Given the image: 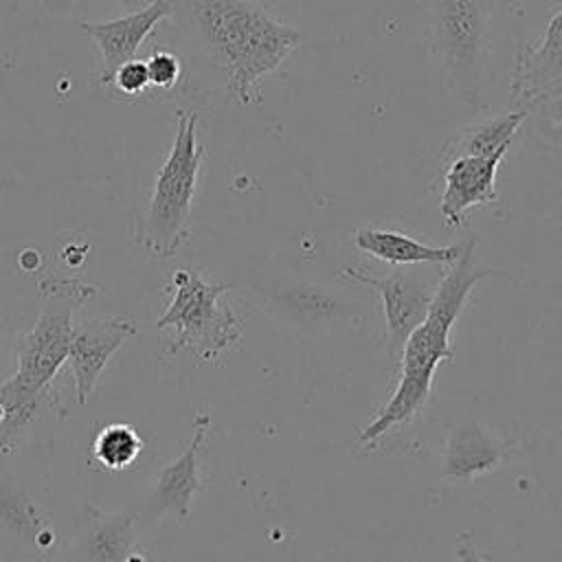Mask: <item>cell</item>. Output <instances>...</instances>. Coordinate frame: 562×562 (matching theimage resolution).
<instances>
[{"instance_id":"obj_1","label":"cell","mask_w":562,"mask_h":562,"mask_svg":"<svg viewBox=\"0 0 562 562\" xmlns=\"http://www.w3.org/2000/svg\"><path fill=\"white\" fill-rule=\"evenodd\" d=\"M176 29L226 81L233 101H261L259 81L301 44V31L274 18L261 0H169Z\"/></svg>"},{"instance_id":"obj_2","label":"cell","mask_w":562,"mask_h":562,"mask_svg":"<svg viewBox=\"0 0 562 562\" xmlns=\"http://www.w3.org/2000/svg\"><path fill=\"white\" fill-rule=\"evenodd\" d=\"M474 239H468L463 252L450 270L441 274L424 321L408 334L400 353V380L386 404L362 428L358 441L375 443L386 432L413 422L426 406L432 389L435 371L441 362L452 360L450 331L459 318L472 288L501 270L474 266Z\"/></svg>"},{"instance_id":"obj_3","label":"cell","mask_w":562,"mask_h":562,"mask_svg":"<svg viewBox=\"0 0 562 562\" xmlns=\"http://www.w3.org/2000/svg\"><path fill=\"white\" fill-rule=\"evenodd\" d=\"M204 156L206 147L198 140V112L176 110V134L138 222V246L145 255L165 261L187 244Z\"/></svg>"},{"instance_id":"obj_4","label":"cell","mask_w":562,"mask_h":562,"mask_svg":"<svg viewBox=\"0 0 562 562\" xmlns=\"http://www.w3.org/2000/svg\"><path fill=\"white\" fill-rule=\"evenodd\" d=\"M490 37V0H432V55L443 94L479 103Z\"/></svg>"},{"instance_id":"obj_5","label":"cell","mask_w":562,"mask_h":562,"mask_svg":"<svg viewBox=\"0 0 562 562\" xmlns=\"http://www.w3.org/2000/svg\"><path fill=\"white\" fill-rule=\"evenodd\" d=\"M171 301L156 321L158 329L173 327L169 353L191 351L202 362H213L241 338V323L231 307L220 305L231 283H209L195 270L180 268L171 277Z\"/></svg>"},{"instance_id":"obj_6","label":"cell","mask_w":562,"mask_h":562,"mask_svg":"<svg viewBox=\"0 0 562 562\" xmlns=\"http://www.w3.org/2000/svg\"><path fill=\"white\" fill-rule=\"evenodd\" d=\"M37 292L42 299L40 316L18 342V371L11 378L22 389L44 395L68 360L75 312L97 294V288L79 279L46 277L37 281Z\"/></svg>"},{"instance_id":"obj_7","label":"cell","mask_w":562,"mask_h":562,"mask_svg":"<svg viewBox=\"0 0 562 562\" xmlns=\"http://www.w3.org/2000/svg\"><path fill=\"white\" fill-rule=\"evenodd\" d=\"M562 97V7L549 18L542 35L522 46L509 79V108L529 112Z\"/></svg>"},{"instance_id":"obj_8","label":"cell","mask_w":562,"mask_h":562,"mask_svg":"<svg viewBox=\"0 0 562 562\" xmlns=\"http://www.w3.org/2000/svg\"><path fill=\"white\" fill-rule=\"evenodd\" d=\"M138 331V318L101 316L75 327L68 349V364L75 378L77 404H86L112 353Z\"/></svg>"},{"instance_id":"obj_9","label":"cell","mask_w":562,"mask_h":562,"mask_svg":"<svg viewBox=\"0 0 562 562\" xmlns=\"http://www.w3.org/2000/svg\"><path fill=\"white\" fill-rule=\"evenodd\" d=\"M342 277L356 281V283H364L380 294L382 312H384V321H386L389 356L393 358L395 353H400L408 334L424 321L435 290H428L426 283H422L404 272H391L386 277H371L360 270L345 268Z\"/></svg>"},{"instance_id":"obj_10","label":"cell","mask_w":562,"mask_h":562,"mask_svg":"<svg viewBox=\"0 0 562 562\" xmlns=\"http://www.w3.org/2000/svg\"><path fill=\"white\" fill-rule=\"evenodd\" d=\"M505 151L492 156H457L446 160L443 191L439 213L446 226H461L474 206H487L498 200L496 176Z\"/></svg>"},{"instance_id":"obj_11","label":"cell","mask_w":562,"mask_h":562,"mask_svg":"<svg viewBox=\"0 0 562 562\" xmlns=\"http://www.w3.org/2000/svg\"><path fill=\"white\" fill-rule=\"evenodd\" d=\"M171 15L169 0H149L143 9L130 11L123 18L103 22H79V31L88 35L101 55L99 81H103L116 66L138 55V48L154 33V29Z\"/></svg>"},{"instance_id":"obj_12","label":"cell","mask_w":562,"mask_h":562,"mask_svg":"<svg viewBox=\"0 0 562 562\" xmlns=\"http://www.w3.org/2000/svg\"><path fill=\"white\" fill-rule=\"evenodd\" d=\"M209 428H211V415L200 413L195 417L193 435H191V441H189L187 450L176 461L167 463L158 472L156 487H154V492L149 496V503H147L149 516L171 512L180 522L189 520L193 494L202 487L200 476H198V470H200L198 459H200V450L204 446Z\"/></svg>"},{"instance_id":"obj_13","label":"cell","mask_w":562,"mask_h":562,"mask_svg":"<svg viewBox=\"0 0 562 562\" xmlns=\"http://www.w3.org/2000/svg\"><path fill=\"white\" fill-rule=\"evenodd\" d=\"M353 241L362 252L393 266H415V263L450 266L459 259L465 246V244L428 246L406 233L386 231V228H360L356 231Z\"/></svg>"},{"instance_id":"obj_14","label":"cell","mask_w":562,"mask_h":562,"mask_svg":"<svg viewBox=\"0 0 562 562\" xmlns=\"http://www.w3.org/2000/svg\"><path fill=\"white\" fill-rule=\"evenodd\" d=\"M503 459L498 441H494L474 419L454 426L446 441L443 476L450 481H474L479 474L494 470Z\"/></svg>"},{"instance_id":"obj_15","label":"cell","mask_w":562,"mask_h":562,"mask_svg":"<svg viewBox=\"0 0 562 562\" xmlns=\"http://www.w3.org/2000/svg\"><path fill=\"white\" fill-rule=\"evenodd\" d=\"M527 112L522 110H507L503 114L490 116L481 123L463 127L448 145H446V158L457 156H492L509 149L516 132L520 130Z\"/></svg>"},{"instance_id":"obj_16","label":"cell","mask_w":562,"mask_h":562,"mask_svg":"<svg viewBox=\"0 0 562 562\" xmlns=\"http://www.w3.org/2000/svg\"><path fill=\"white\" fill-rule=\"evenodd\" d=\"M90 562H130L134 555L132 514L97 518L86 538Z\"/></svg>"},{"instance_id":"obj_17","label":"cell","mask_w":562,"mask_h":562,"mask_svg":"<svg viewBox=\"0 0 562 562\" xmlns=\"http://www.w3.org/2000/svg\"><path fill=\"white\" fill-rule=\"evenodd\" d=\"M42 393L22 389L13 378L0 382V448L9 454L20 435L35 422Z\"/></svg>"},{"instance_id":"obj_18","label":"cell","mask_w":562,"mask_h":562,"mask_svg":"<svg viewBox=\"0 0 562 562\" xmlns=\"http://www.w3.org/2000/svg\"><path fill=\"white\" fill-rule=\"evenodd\" d=\"M143 452V437L132 424H108L92 443V461L103 470L119 472L132 468Z\"/></svg>"},{"instance_id":"obj_19","label":"cell","mask_w":562,"mask_h":562,"mask_svg":"<svg viewBox=\"0 0 562 562\" xmlns=\"http://www.w3.org/2000/svg\"><path fill=\"white\" fill-rule=\"evenodd\" d=\"M147 72H149V88L151 90H165L171 92L180 86L184 66L176 50L167 46H154L145 59Z\"/></svg>"},{"instance_id":"obj_20","label":"cell","mask_w":562,"mask_h":562,"mask_svg":"<svg viewBox=\"0 0 562 562\" xmlns=\"http://www.w3.org/2000/svg\"><path fill=\"white\" fill-rule=\"evenodd\" d=\"M103 88H114L123 97H136L149 90V72L145 66V59H127L121 66H116L103 81H99Z\"/></svg>"},{"instance_id":"obj_21","label":"cell","mask_w":562,"mask_h":562,"mask_svg":"<svg viewBox=\"0 0 562 562\" xmlns=\"http://www.w3.org/2000/svg\"><path fill=\"white\" fill-rule=\"evenodd\" d=\"M454 562H487L485 555L479 553L472 533L470 531H461L457 538V551H454Z\"/></svg>"},{"instance_id":"obj_22","label":"cell","mask_w":562,"mask_h":562,"mask_svg":"<svg viewBox=\"0 0 562 562\" xmlns=\"http://www.w3.org/2000/svg\"><path fill=\"white\" fill-rule=\"evenodd\" d=\"M116 2H121L125 9H130V11H136V9H143L149 0H116Z\"/></svg>"},{"instance_id":"obj_23","label":"cell","mask_w":562,"mask_h":562,"mask_svg":"<svg viewBox=\"0 0 562 562\" xmlns=\"http://www.w3.org/2000/svg\"><path fill=\"white\" fill-rule=\"evenodd\" d=\"M2 347H4V334H2V329H0V358H2Z\"/></svg>"},{"instance_id":"obj_24","label":"cell","mask_w":562,"mask_h":562,"mask_svg":"<svg viewBox=\"0 0 562 562\" xmlns=\"http://www.w3.org/2000/svg\"><path fill=\"white\" fill-rule=\"evenodd\" d=\"M40 2H44V4H50V2H55V0H40Z\"/></svg>"}]
</instances>
